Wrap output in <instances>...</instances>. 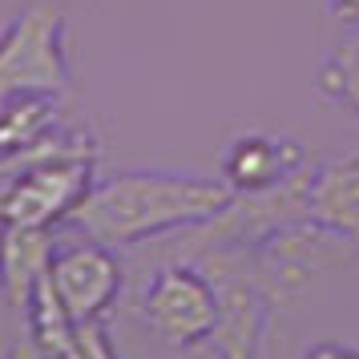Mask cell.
<instances>
[{
  "instance_id": "8fae6325",
  "label": "cell",
  "mask_w": 359,
  "mask_h": 359,
  "mask_svg": "<svg viewBox=\"0 0 359 359\" xmlns=\"http://www.w3.org/2000/svg\"><path fill=\"white\" fill-rule=\"evenodd\" d=\"M61 130V105L53 93H17L0 101V162L29 158L49 133Z\"/></svg>"
},
{
  "instance_id": "8992f818",
  "label": "cell",
  "mask_w": 359,
  "mask_h": 359,
  "mask_svg": "<svg viewBox=\"0 0 359 359\" xmlns=\"http://www.w3.org/2000/svg\"><path fill=\"white\" fill-rule=\"evenodd\" d=\"M351 250H355L351 243L319 230L315 222H294L255 246L250 262H255V278L271 303H294L327 271V262H343Z\"/></svg>"
},
{
  "instance_id": "ba28073f",
  "label": "cell",
  "mask_w": 359,
  "mask_h": 359,
  "mask_svg": "<svg viewBox=\"0 0 359 359\" xmlns=\"http://www.w3.org/2000/svg\"><path fill=\"white\" fill-rule=\"evenodd\" d=\"M303 165H307V158L291 137L243 133L222 154V182L234 194H262V190H275L278 182H287Z\"/></svg>"
},
{
  "instance_id": "4fadbf2b",
  "label": "cell",
  "mask_w": 359,
  "mask_h": 359,
  "mask_svg": "<svg viewBox=\"0 0 359 359\" xmlns=\"http://www.w3.org/2000/svg\"><path fill=\"white\" fill-rule=\"evenodd\" d=\"M303 359H359V347L343 339H323V343H307Z\"/></svg>"
},
{
  "instance_id": "5bb4252c",
  "label": "cell",
  "mask_w": 359,
  "mask_h": 359,
  "mask_svg": "<svg viewBox=\"0 0 359 359\" xmlns=\"http://www.w3.org/2000/svg\"><path fill=\"white\" fill-rule=\"evenodd\" d=\"M331 4V13L347 25H359V0H327Z\"/></svg>"
},
{
  "instance_id": "3957f363",
  "label": "cell",
  "mask_w": 359,
  "mask_h": 359,
  "mask_svg": "<svg viewBox=\"0 0 359 359\" xmlns=\"http://www.w3.org/2000/svg\"><path fill=\"white\" fill-rule=\"evenodd\" d=\"M194 266L210 275L218 291V327H214V355L218 359H259L266 319H271V299L255 278L250 250L238 246H218L194 255Z\"/></svg>"
},
{
  "instance_id": "6da1fadb",
  "label": "cell",
  "mask_w": 359,
  "mask_h": 359,
  "mask_svg": "<svg viewBox=\"0 0 359 359\" xmlns=\"http://www.w3.org/2000/svg\"><path fill=\"white\" fill-rule=\"evenodd\" d=\"M230 198L234 190L222 178H194L178 170H126L93 182L69 222L81 230V238L117 250L202 226L226 210Z\"/></svg>"
},
{
  "instance_id": "5b68a950",
  "label": "cell",
  "mask_w": 359,
  "mask_h": 359,
  "mask_svg": "<svg viewBox=\"0 0 359 359\" xmlns=\"http://www.w3.org/2000/svg\"><path fill=\"white\" fill-rule=\"evenodd\" d=\"M142 315L149 331L170 347H202L218 327V291L210 275L194 262H170L149 278L142 294Z\"/></svg>"
},
{
  "instance_id": "277c9868",
  "label": "cell",
  "mask_w": 359,
  "mask_h": 359,
  "mask_svg": "<svg viewBox=\"0 0 359 359\" xmlns=\"http://www.w3.org/2000/svg\"><path fill=\"white\" fill-rule=\"evenodd\" d=\"M65 89V13L53 4H33L17 13L0 33V101L17 93L61 97Z\"/></svg>"
},
{
  "instance_id": "7a4b0ae2",
  "label": "cell",
  "mask_w": 359,
  "mask_h": 359,
  "mask_svg": "<svg viewBox=\"0 0 359 359\" xmlns=\"http://www.w3.org/2000/svg\"><path fill=\"white\" fill-rule=\"evenodd\" d=\"M93 162L97 142L85 130L49 133L41 146L4 165L0 178V226H29L53 230L57 222H69V214L81 206V198L93 186Z\"/></svg>"
},
{
  "instance_id": "9c48e42d",
  "label": "cell",
  "mask_w": 359,
  "mask_h": 359,
  "mask_svg": "<svg viewBox=\"0 0 359 359\" xmlns=\"http://www.w3.org/2000/svg\"><path fill=\"white\" fill-rule=\"evenodd\" d=\"M307 222L359 250V149H347L311 170Z\"/></svg>"
},
{
  "instance_id": "52a82bcc",
  "label": "cell",
  "mask_w": 359,
  "mask_h": 359,
  "mask_svg": "<svg viewBox=\"0 0 359 359\" xmlns=\"http://www.w3.org/2000/svg\"><path fill=\"white\" fill-rule=\"evenodd\" d=\"M45 283L53 287L61 311L73 323H93L121 294V262L109 246L93 243V238L57 243Z\"/></svg>"
},
{
  "instance_id": "30bf717a",
  "label": "cell",
  "mask_w": 359,
  "mask_h": 359,
  "mask_svg": "<svg viewBox=\"0 0 359 359\" xmlns=\"http://www.w3.org/2000/svg\"><path fill=\"white\" fill-rule=\"evenodd\" d=\"M57 250L53 230L0 226V294L13 307L29 311L41 278L49 275V259Z\"/></svg>"
},
{
  "instance_id": "7c38bea8",
  "label": "cell",
  "mask_w": 359,
  "mask_h": 359,
  "mask_svg": "<svg viewBox=\"0 0 359 359\" xmlns=\"http://www.w3.org/2000/svg\"><path fill=\"white\" fill-rule=\"evenodd\" d=\"M315 89L327 105L359 117V25L343 36L315 73Z\"/></svg>"
}]
</instances>
